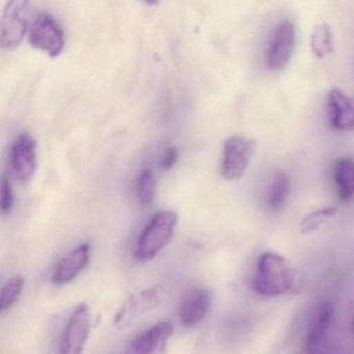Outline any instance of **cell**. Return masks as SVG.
I'll use <instances>...</instances> for the list:
<instances>
[{
    "label": "cell",
    "instance_id": "cell-21",
    "mask_svg": "<svg viewBox=\"0 0 354 354\" xmlns=\"http://www.w3.org/2000/svg\"><path fill=\"white\" fill-rule=\"evenodd\" d=\"M15 204L13 188L9 179L6 176L1 178V186H0V209L1 214L9 215Z\"/></svg>",
    "mask_w": 354,
    "mask_h": 354
},
{
    "label": "cell",
    "instance_id": "cell-3",
    "mask_svg": "<svg viewBox=\"0 0 354 354\" xmlns=\"http://www.w3.org/2000/svg\"><path fill=\"white\" fill-rule=\"evenodd\" d=\"M335 314L331 302L319 306L304 339V354H346L333 337Z\"/></svg>",
    "mask_w": 354,
    "mask_h": 354
},
{
    "label": "cell",
    "instance_id": "cell-9",
    "mask_svg": "<svg viewBox=\"0 0 354 354\" xmlns=\"http://www.w3.org/2000/svg\"><path fill=\"white\" fill-rule=\"evenodd\" d=\"M173 333L169 321L157 323L132 339L121 354H165Z\"/></svg>",
    "mask_w": 354,
    "mask_h": 354
},
{
    "label": "cell",
    "instance_id": "cell-22",
    "mask_svg": "<svg viewBox=\"0 0 354 354\" xmlns=\"http://www.w3.org/2000/svg\"><path fill=\"white\" fill-rule=\"evenodd\" d=\"M178 160V150L175 147L167 149L161 157L160 167L161 169L167 171L171 169L176 165Z\"/></svg>",
    "mask_w": 354,
    "mask_h": 354
},
{
    "label": "cell",
    "instance_id": "cell-15",
    "mask_svg": "<svg viewBox=\"0 0 354 354\" xmlns=\"http://www.w3.org/2000/svg\"><path fill=\"white\" fill-rule=\"evenodd\" d=\"M333 180L337 196L343 202L354 198V161L343 157L335 161L333 167Z\"/></svg>",
    "mask_w": 354,
    "mask_h": 354
},
{
    "label": "cell",
    "instance_id": "cell-1",
    "mask_svg": "<svg viewBox=\"0 0 354 354\" xmlns=\"http://www.w3.org/2000/svg\"><path fill=\"white\" fill-rule=\"evenodd\" d=\"M295 273L291 262L277 252H263L257 261L252 288L266 297L285 295L293 288Z\"/></svg>",
    "mask_w": 354,
    "mask_h": 354
},
{
    "label": "cell",
    "instance_id": "cell-11",
    "mask_svg": "<svg viewBox=\"0 0 354 354\" xmlns=\"http://www.w3.org/2000/svg\"><path fill=\"white\" fill-rule=\"evenodd\" d=\"M212 306V294L206 288H194L184 295L180 304L179 319L182 326L192 328L206 318Z\"/></svg>",
    "mask_w": 354,
    "mask_h": 354
},
{
    "label": "cell",
    "instance_id": "cell-4",
    "mask_svg": "<svg viewBox=\"0 0 354 354\" xmlns=\"http://www.w3.org/2000/svg\"><path fill=\"white\" fill-rule=\"evenodd\" d=\"M256 149V142L242 136H233L223 142L221 175L229 181L240 179L245 173Z\"/></svg>",
    "mask_w": 354,
    "mask_h": 354
},
{
    "label": "cell",
    "instance_id": "cell-2",
    "mask_svg": "<svg viewBox=\"0 0 354 354\" xmlns=\"http://www.w3.org/2000/svg\"><path fill=\"white\" fill-rule=\"evenodd\" d=\"M179 215L171 210H162L153 215L138 237L136 258L140 261L154 259L173 238Z\"/></svg>",
    "mask_w": 354,
    "mask_h": 354
},
{
    "label": "cell",
    "instance_id": "cell-16",
    "mask_svg": "<svg viewBox=\"0 0 354 354\" xmlns=\"http://www.w3.org/2000/svg\"><path fill=\"white\" fill-rule=\"evenodd\" d=\"M290 192V179L283 171H277L273 174L269 186L267 204L272 211H279L285 206Z\"/></svg>",
    "mask_w": 354,
    "mask_h": 354
},
{
    "label": "cell",
    "instance_id": "cell-10",
    "mask_svg": "<svg viewBox=\"0 0 354 354\" xmlns=\"http://www.w3.org/2000/svg\"><path fill=\"white\" fill-rule=\"evenodd\" d=\"M10 165L18 181L28 183L37 169V144L28 132L18 136L10 153Z\"/></svg>",
    "mask_w": 354,
    "mask_h": 354
},
{
    "label": "cell",
    "instance_id": "cell-17",
    "mask_svg": "<svg viewBox=\"0 0 354 354\" xmlns=\"http://www.w3.org/2000/svg\"><path fill=\"white\" fill-rule=\"evenodd\" d=\"M310 48L319 59H324L333 51V36L329 24L320 22L315 26L310 36Z\"/></svg>",
    "mask_w": 354,
    "mask_h": 354
},
{
    "label": "cell",
    "instance_id": "cell-8",
    "mask_svg": "<svg viewBox=\"0 0 354 354\" xmlns=\"http://www.w3.org/2000/svg\"><path fill=\"white\" fill-rule=\"evenodd\" d=\"M295 26L290 20L279 24L269 43L266 66L271 71H279L289 64L295 47Z\"/></svg>",
    "mask_w": 354,
    "mask_h": 354
},
{
    "label": "cell",
    "instance_id": "cell-19",
    "mask_svg": "<svg viewBox=\"0 0 354 354\" xmlns=\"http://www.w3.org/2000/svg\"><path fill=\"white\" fill-rule=\"evenodd\" d=\"M24 277L22 275H15L11 277L1 288L0 292V310L5 312L14 306L21 296L24 289Z\"/></svg>",
    "mask_w": 354,
    "mask_h": 354
},
{
    "label": "cell",
    "instance_id": "cell-23",
    "mask_svg": "<svg viewBox=\"0 0 354 354\" xmlns=\"http://www.w3.org/2000/svg\"><path fill=\"white\" fill-rule=\"evenodd\" d=\"M350 335L354 339V317L351 320V324H350Z\"/></svg>",
    "mask_w": 354,
    "mask_h": 354
},
{
    "label": "cell",
    "instance_id": "cell-20",
    "mask_svg": "<svg viewBox=\"0 0 354 354\" xmlns=\"http://www.w3.org/2000/svg\"><path fill=\"white\" fill-rule=\"evenodd\" d=\"M337 209L335 207H327V208L319 209L304 217L300 223V230L302 233L308 234L316 231L323 223L327 219L333 218L337 215Z\"/></svg>",
    "mask_w": 354,
    "mask_h": 354
},
{
    "label": "cell",
    "instance_id": "cell-12",
    "mask_svg": "<svg viewBox=\"0 0 354 354\" xmlns=\"http://www.w3.org/2000/svg\"><path fill=\"white\" fill-rule=\"evenodd\" d=\"M158 301V291L154 288L144 290L138 294L130 296L115 314L113 324L118 328L127 326L134 321V319L152 310Z\"/></svg>",
    "mask_w": 354,
    "mask_h": 354
},
{
    "label": "cell",
    "instance_id": "cell-7",
    "mask_svg": "<svg viewBox=\"0 0 354 354\" xmlns=\"http://www.w3.org/2000/svg\"><path fill=\"white\" fill-rule=\"evenodd\" d=\"M28 3L24 0H11L6 5L0 22V41L3 49L13 50L24 41L28 28L26 18Z\"/></svg>",
    "mask_w": 354,
    "mask_h": 354
},
{
    "label": "cell",
    "instance_id": "cell-5",
    "mask_svg": "<svg viewBox=\"0 0 354 354\" xmlns=\"http://www.w3.org/2000/svg\"><path fill=\"white\" fill-rule=\"evenodd\" d=\"M28 42L34 48L40 49L55 59L65 48V35L53 15L41 13L30 26Z\"/></svg>",
    "mask_w": 354,
    "mask_h": 354
},
{
    "label": "cell",
    "instance_id": "cell-13",
    "mask_svg": "<svg viewBox=\"0 0 354 354\" xmlns=\"http://www.w3.org/2000/svg\"><path fill=\"white\" fill-rule=\"evenodd\" d=\"M328 115L331 127L337 131H353L354 101L335 88L328 94Z\"/></svg>",
    "mask_w": 354,
    "mask_h": 354
},
{
    "label": "cell",
    "instance_id": "cell-6",
    "mask_svg": "<svg viewBox=\"0 0 354 354\" xmlns=\"http://www.w3.org/2000/svg\"><path fill=\"white\" fill-rule=\"evenodd\" d=\"M90 333V308L86 304H82L68 319L59 343V354H82Z\"/></svg>",
    "mask_w": 354,
    "mask_h": 354
},
{
    "label": "cell",
    "instance_id": "cell-14",
    "mask_svg": "<svg viewBox=\"0 0 354 354\" xmlns=\"http://www.w3.org/2000/svg\"><path fill=\"white\" fill-rule=\"evenodd\" d=\"M90 258V244H80L59 263L53 272V283L62 286L73 281L88 266Z\"/></svg>",
    "mask_w": 354,
    "mask_h": 354
},
{
    "label": "cell",
    "instance_id": "cell-18",
    "mask_svg": "<svg viewBox=\"0 0 354 354\" xmlns=\"http://www.w3.org/2000/svg\"><path fill=\"white\" fill-rule=\"evenodd\" d=\"M156 194V179L152 167H147L140 171L136 182V196L142 206L150 205Z\"/></svg>",
    "mask_w": 354,
    "mask_h": 354
}]
</instances>
